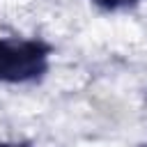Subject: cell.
Segmentation results:
<instances>
[{
  "label": "cell",
  "instance_id": "obj_2",
  "mask_svg": "<svg viewBox=\"0 0 147 147\" xmlns=\"http://www.w3.org/2000/svg\"><path fill=\"white\" fill-rule=\"evenodd\" d=\"M90 2L103 11H124V9L140 5V0H90Z\"/></svg>",
  "mask_w": 147,
  "mask_h": 147
},
{
  "label": "cell",
  "instance_id": "obj_1",
  "mask_svg": "<svg viewBox=\"0 0 147 147\" xmlns=\"http://www.w3.org/2000/svg\"><path fill=\"white\" fill-rule=\"evenodd\" d=\"M53 46L44 39L0 37V83L25 85L41 80L51 69Z\"/></svg>",
  "mask_w": 147,
  "mask_h": 147
},
{
  "label": "cell",
  "instance_id": "obj_3",
  "mask_svg": "<svg viewBox=\"0 0 147 147\" xmlns=\"http://www.w3.org/2000/svg\"><path fill=\"white\" fill-rule=\"evenodd\" d=\"M0 147H28L23 142H0Z\"/></svg>",
  "mask_w": 147,
  "mask_h": 147
},
{
  "label": "cell",
  "instance_id": "obj_4",
  "mask_svg": "<svg viewBox=\"0 0 147 147\" xmlns=\"http://www.w3.org/2000/svg\"><path fill=\"white\" fill-rule=\"evenodd\" d=\"M142 147H147V145H142Z\"/></svg>",
  "mask_w": 147,
  "mask_h": 147
}]
</instances>
